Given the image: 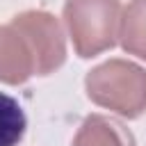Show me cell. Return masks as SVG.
<instances>
[{"mask_svg": "<svg viewBox=\"0 0 146 146\" xmlns=\"http://www.w3.org/2000/svg\"><path fill=\"white\" fill-rule=\"evenodd\" d=\"M71 146H137V144L132 132L121 121L105 114H89L80 123Z\"/></svg>", "mask_w": 146, "mask_h": 146, "instance_id": "277c9868", "label": "cell"}, {"mask_svg": "<svg viewBox=\"0 0 146 146\" xmlns=\"http://www.w3.org/2000/svg\"><path fill=\"white\" fill-rule=\"evenodd\" d=\"M27 128V119L16 98L0 91V146H16Z\"/></svg>", "mask_w": 146, "mask_h": 146, "instance_id": "8992f818", "label": "cell"}, {"mask_svg": "<svg viewBox=\"0 0 146 146\" xmlns=\"http://www.w3.org/2000/svg\"><path fill=\"white\" fill-rule=\"evenodd\" d=\"M121 48L146 62V0H130L121 14Z\"/></svg>", "mask_w": 146, "mask_h": 146, "instance_id": "5b68a950", "label": "cell"}, {"mask_svg": "<svg viewBox=\"0 0 146 146\" xmlns=\"http://www.w3.org/2000/svg\"><path fill=\"white\" fill-rule=\"evenodd\" d=\"M66 59L59 21L43 9L16 14L0 25V82L23 84L32 75H48Z\"/></svg>", "mask_w": 146, "mask_h": 146, "instance_id": "6da1fadb", "label": "cell"}, {"mask_svg": "<svg viewBox=\"0 0 146 146\" xmlns=\"http://www.w3.org/2000/svg\"><path fill=\"white\" fill-rule=\"evenodd\" d=\"M64 23L82 59L114 48L121 27L119 0H66Z\"/></svg>", "mask_w": 146, "mask_h": 146, "instance_id": "3957f363", "label": "cell"}, {"mask_svg": "<svg viewBox=\"0 0 146 146\" xmlns=\"http://www.w3.org/2000/svg\"><path fill=\"white\" fill-rule=\"evenodd\" d=\"M84 91L91 103L137 119L146 112V71L128 59H107L94 66L84 78Z\"/></svg>", "mask_w": 146, "mask_h": 146, "instance_id": "7a4b0ae2", "label": "cell"}]
</instances>
